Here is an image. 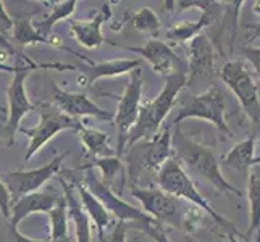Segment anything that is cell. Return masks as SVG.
Returning <instances> with one entry per match:
<instances>
[{"instance_id": "obj_5", "label": "cell", "mask_w": 260, "mask_h": 242, "mask_svg": "<svg viewBox=\"0 0 260 242\" xmlns=\"http://www.w3.org/2000/svg\"><path fill=\"white\" fill-rule=\"evenodd\" d=\"M39 112V123L34 128H21L20 131L26 136H29V149L24 155V161L31 160V157L38 152L47 141H50L55 134L63 129H79L81 123L76 118H71L67 113L61 112L58 107L52 105L49 102H42L36 105Z\"/></svg>"}, {"instance_id": "obj_13", "label": "cell", "mask_w": 260, "mask_h": 242, "mask_svg": "<svg viewBox=\"0 0 260 242\" xmlns=\"http://www.w3.org/2000/svg\"><path fill=\"white\" fill-rule=\"evenodd\" d=\"M110 16H112L110 4H104L102 8L97 12V15L91 21H70L71 32H73L75 39L86 49H97L105 42L115 46L113 42L107 41L101 32V26L104 24V21L109 20Z\"/></svg>"}, {"instance_id": "obj_35", "label": "cell", "mask_w": 260, "mask_h": 242, "mask_svg": "<svg viewBox=\"0 0 260 242\" xmlns=\"http://www.w3.org/2000/svg\"><path fill=\"white\" fill-rule=\"evenodd\" d=\"M0 47H4L8 53H15V55H18L21 60H24V61H28L29 60V57H26L24 53H21L20 50H16L10 42L7 41V38H5V34H2L0 32Z\"/></svg>"}, {"instance_id": "obj_33", "label": "cell", "mask_w": 260, "mask_h": 242, "mask_svg": "<svg viewBox=\"0 0 260 242\" xmlns=\"http://www.w3.org/2000/svg\"><path fill=\"white\" fill-rule=\"evenodd\" d=\"M243 53L247 57L250 63H252L254 70L260 76V49H243Z\"/></svg>"}, {"instance_id": "obj_12", "label": "cell", "mask_w": 260, "mask_h": 242, "mask_svg": "<svg viewBox=\"0 0 260 242\" xmlns=\"http://www.w3.org/2000/svg\"><path fill=\"white\" fill-rule=\"evenodd\" d=\"M53 100H55L58 109L68 116H71V118H78V116H97L101 120H112L110 112L99 109L84 94L65 92L60 87L53 86Z\"/></svg>"}, {"instance_id": "obj_20", "label": "cell", "mask_w": 260, "mask_h": 242, "mask_svg": "<svg viewBox=\"0 0 260 242\" xmlns=\"http://www.w3.org/2000/svg\"><path fill=\"white\" fill-rule=\"evenodd\" d=\"M255 137L249 136L246 141L239 142L233 147L228 154L221 158V163L230 166L235 171H239L243 175H247L249 169L254 166L255 160Z\"/></svg>"}, {"instance_id": "obj_2", "label": "cell", "mask_w": 260, "mask_h": 242, "mask_svg": "<svg viewBox=\"0 0 260 242\" xmlns=\"http://www.w3.org/2000/svg\"><path fill=\"white\" fill-rule=\"evenodd\" d=\"M173 150L183 158L184 163L189 166L194 173L201 175L204 179H207L209 183H212L218 191L241 195L238 187L230 184L225 178H223L220 171V165L217 158H215L213 152L205 147L202 144H197L194 141H189L186 136H183V132L176 129L173 134Z\"/></svg>"}, {"instance_id": "obj_28", "label": "cell", "mask_w": 260, "mask_h": 242, "mask_svg": "<svg viewBox=\"0 0 260 242\" xmlns=\"http://www.w3.org/2000/svg\"><path fill=\"white\" fill-rule=\"evenodd\" d=\"M133 26H134V29L139 32L157 36L160 29V21H158V16L152 12L150 8L144 7L133 16Z\"/></svg>"}, {"instance_id": "obj_6", "label": "cell", "mask_w": 260, "mask_h": 242, "mask_svg": "<svg viewBox=\"0 0 260 242\" xmlns=\"http://www.w3.org/2000/svg\"><path fill=\"white\" fill-rule=\"evenodd\" d=\"M220 78L231 89V92L236 95L244 113L252 121L258 123L260 121L258 87L255 84V79L250 75L249 68L239 60L228 61V63L223 65L220 71Z\"/></svg>"}, {"instance_id": "obj_9", "label": "cell", "mask_w": 260, "mask_h": 242, "mask_svg": "<svg viewBox=\"0 0 260 242\" xmlns=\"http://www.w3.org/2000/svg\"><path fill=\"white\" fill-rule=\"evenodd\" d=\"M65 157L67 155L55 157L52 161H49L47 165H44L41 168H36V169H29V171L7 173L4 176V183L7 184L8 191H10L12 202L15 203L16 200H20L24 195L38 192V189L41 186H44L53 175L58 173L60 165H61V161H63Z\"/></svg>"}, {"instance_id": "obj_21", "label": "cell", "mask_w": 260, "mask_h": 242, "mask_svg": "<svg viewBox=\"0 0 260 242\" xmlns=\"http://www.w3.org/2000/svg\"><path fill=\"white\" fill-rule=\"evenodd\" d=\"M61 184L65 187V199L68 203V215L73 220L75 226H76V239L78 242H91V221H89L87 212L84 207L78 202L76 195L71 189V186H68L63 179H61Z\"/></svg>"}, {"instance_id": "obj_1", "label": "cell", "mask_w": 260, "mask_h": 242, "mask_svg": "<svg viewBox=\"0 0 260 242\" xmlns=\"http://www.w3.org/2000/svg\"><path fill=\"white\" fill-rule=\"evenodd\" d=\"M187 83H189V78L183 71H175V73L167 76L165 86L162 89V92L158 94V97L144 105H141L139 118L129 132L126 147H131L133 144H136L138 141L144 137L155 136L158 132L160 124L165 120V116L172 110V107L176 100V95L183 91V87Z\"/></svg>"}, {"instance_id": "obj_19", "label": "cell", "mask_w": 260, "mask_h": 242, "mask_svg": "<svg viewBox=\"0 0 260 242\" xmlns=\"http://www.w3.org/2000/svg\"><path fill=\"white\" fill-rule=\"evenodd\" d=\"M76 191H78L79 197H81L84 210L87 212L89 217L92 218L94 225H95V228L99 231V240L105 242L104 231H105L107 226L110 225V213H109V210L104 207V205L101 203V200H99L97 197L91 191H89L83 183L76 184Z\"/></svg>"}, {"instance_id": "obj_8", "label": "cell", "mask_w": 260, "mask_h": 242, "mask_svg": "<svg viewBox=\"0 0 260 242\" xmlns=\"http://www.w3.org/2000/svg\"><path fill=\"white\" fill-rule=\"evenodd\" d=\"M186 118L207 120L215 124L221 134L231 136V131L225 120V97L217 86H212L209 91L202 92L201 95H196L191 102L183 105L175 120V124Z\"/></svg>"}, {"instance_id": "obj_23", "label": "cell", "mask_w": 260, "mask_h": 242, "mask_svg": "<svg viewBox=\"0 0 260 242\" xmlns=\"http://www.w3.org/2000/svg\"><path fill=\"white\" fill-rule=\"evenodd\" d=\"M78 132L84 147L87 149L89 154H92L94 158H107L112 154V149L109 146V134L107 132L86 128L83 126V123L79 126Z\"/></svg>"}, {"instance_id": "obj_24", "label": "cell", "mask_w": 260, "mask_h": 242, "mask_svg": "<svg viewBox=\"0 0 260 242\" xmlns=\"http://www.w3.org/2000/svg\"><path fill=\"white\" fill-rule=\"evenodd\" d=\"M50 220V240L49 242H68V203L60 197L57 205L49 213Z\"/></svg>"}, {"instance_id": "obj_15", "label": "cell", "mask_w": 260, "mask_h": 242, "mask_svg": "<svg viewBox=\"0 0 260 242\" xmlns=\"http://www.w3.org/2000/svg\"><path fill=\"white\" fill-rule=\"evenodd\" d=\"M131 52H136L139 55L144 57L149 63L152 65L155 71L160 75L170 76L175 71H178V57L170 49L168 44L158 41V39H150L146 42L144 47H126Z\"/></svg>"}, {"instance_id": "obj_38", "label": "cell", "mask_w": 260, "mask_h": 242, "mask_svg": "<svg viewBox=\"0 0 260 242\" xmlns=\"http://www.w3.org/2000/svg\"><path fill=\"white\" fill-rule=\"evenodd\" d=\"M228 239H230V242H241V240H238L233 234H228Z\"/></svg>"}, {"instance_id": "obj_17", "label": "cell", "mask_w": 260, "mask_h": 242, "mask_svg": "<svg viewBox=\"0 0 260 242\" xmlns=\"http://www.w3.org/2000/svg\"><path fill=\"white\" fill-rule=\"evenodd\" d=\"M215 57L210 41L204 34L196 36L189 44V73L191 76L213 75Z\"/></svg>"}, {"instance_id": "obj_18", "label": "cell", "mask_w": 260, "mask_h": 242, "mask_svg": "<svg viewBox=\"0 0 260 242\" xmlns=\"http://www.w3.org/2000/svg\"><path fill=\"white\" fill-rule=\"evenodd\" d=\"M173 154V131L172 124L158 131L147 146L146 152V166L149 169H160Z\"/></svg>"}, {"instance_id": "obj_14", "label": "cell", "mask_w": 260, "mask_h": 242, "mask_svg": "<svg viewBox=\"0 0 260 242\" xmlns=\"http://www.w3.org/2000/svg\"><path fill=\"white\" fill-rule=\"evenodd\" d=\"M60 197L52 191H38L21 197L12 205V217H10V228H16L18 223L24 220L31 213L44 212L49 213L57 205Z\"/></svg>"}, {"instance_id": "obj_31", "label": "cell", "mask_w": 260, "mask_h": 242, "mask_svg": "<svg viewBox=\"0 0 260 242\" xmlns=\"http://www.w3.org/2000/svg\"><path fill=\"white\" fill-rule=\"evenodd\" d=\"M146 229L147 234L154 239L155 242H170V239L167 237L165 234V231L162 229V226H160V223H154V225H146V226H142Z\"/></svg>"}, {"instance_id": "obj_30", "label": "cell", "mask_w": 260, "mask_h": 242, "mask_svg": "<svg viewBox=\"0 0 260 242\" xmlns=\"http://www.w3.org/2000/svg\"><path fill=\"white\" fill-rule=\"evenodd\" d=\"M12 195L10 191H8L7 184L4 183V179L0 178V210H2L4 217L7 220H10L12 217Z\"/></svg>"}, {"instance_id": "obj_39", "label": "cell", "mask_w": 260, "mask_h": 242, "mask_svg": "<svg viewBox=\"0 0 260 242\" xmlns=\"http://www.w3.org/2000/svg\"><path fill=\"white\" fill-rule=\"evenodd\" d=\"M255 165H260V157H255V160H254V166Z\"/></svg>"}, {"instance_id": "obj_34", "label": "cell", "mask_w": 260, "mask_h": 242, "mask_svg": "<svg viewBox=\"0 0 260 242\" xmlns=\"http://www.w3.org/2000/svg\"><path fill=\"white\" fill-rule=\"evenodd\" d=\"M13 24H15V20H12V16L5 12L4 2H0V28L4 31H8V29H13Z\"/></svg>"}, {"instance_id": "obj_26", "label": "cell", "mask_w": 260, "mask_h": 242, "mask_svg": "<svg viewBox=\"0 0 260 242\" xmlns=\"http://www.w3.org/2000/svg\"><path fill=\"white\" fill-rule=\"evenodd\" d=\"M76 0H68V2H58V4H53L52 7V13L46 18V20H42L41 23H34V28L38 29L44 38L49 39V34L53 28V24L58 23L60 20H65L68 18L71 13L75 12V7H76ZM52 41V39H49Z\"/></svg>"}, {"instance_id": "obj_32", "label": "cell", "mask_w": 260, "mask_h": 242, "mask_svg": "<svg viewBox=\"0 0 260 242\" xmlns=\"http://www.w3.org/2000/svg\"><path fill=\"white\" fill-rule=\"evenodd\" d=\"M124 240H126V225H124V221H118V225L115 226L107 242H124Z\"/></svg>"}, {"instance_id": "obj_37", "label": "cell", "mask_w": 260, "mask_h": 242, "mask_svg": "<svg viewBox=\"0 0 260 242\" xmlns=\"http://www.w3.org/2000/svg\"><path fill=\"white\" fill-rule=\"evenodd\" d=\"M0 71H7V73H15L16 66H10V65L2 63V61H0Z\"/></svg>"}, {"instance_id": "obj_16", "label": "cell", "mask_w": 260, "mask_h": 242, "mask_svg": "<svg viewBox=\"0 0 260 242\" xmlns=\"http://www.w3.org/2000/svg\"><path fill=\"white\" fill-rule=\"evenodd\" d=\"M71 53H75L79 58H83L86 63L91 65L89 71H86L84 75H81L78 78V83L81 87H89L91 84H94L97 79L101 78H112V76H120L124 73H133L134 70H138V66L141 65V60H112V61H105V63H91L86 57L79 55L78 52L70 50Z\"/></svg>"}, {"instance_id": "obj_29", "label": "cell", "mask_w": 260, "mask_h": 242, "mask_svg": "<svg viewBox=\"0 0 260 242\" xmlns=\"http://www.w3.org/2000/svg\"><path fill=\"white\" fill-rule=\"evenodd\" d=\"M92 166H97L101 168V171L105 178V184H109L113 181V178L118 175V171H123V165L120 158H113V157H107V158H94L91 163L84 165L81 169L84 168H92Z\"/></svg>"}, {"instance_id": "obj_10", "label": "cell", "mask_w": 260, "mask_h": 242, "mask_svg": "<svg viewBox=\"0 0 260 242\" xmlns=\"http://www.w3.org/2000/svg\"><path fill=\"white\" fill-rule=\"evenodd\" d=\"M133 197L142 203V207L157 221H165L175 228H183V212L173 195L162 189H133Z\"/></svg>"}, {"instance_id": "obj_7", "label": "cell", "mask_w": 260, "mask_h": 242, "mask_svg": "<svg viewBox=\"0 0 260 242\" xmlns=\"http://www.w3.org/2000/svg\"><path fill=\"white\" fill-rule=\"evenodd\" d=\"M142 84H144V78H142L141 70L138 68L131 73L129 84L126 86L123 95L120 97L118 112L115 115L116 134H118V146H116V154H118V157L123 154L124 149H126L129 132L139 118Z\"/></svg>"}, {"instance_id": "obj_25", "label": "cell", "mask_w": 260, "mask_h": 242, "mask_svg": "<svg viewBox=\"0 0 260 242\" xmlns=\"http://www.w3.org/2000/svg\"><path fill=\"white\" fill-rule=\"evenodd\" d=\"M13 36L18 44L28 46V44H52L47 38L34 28V23L29 16H18L13 24Z\"/></svg>"}, {"instance_id": "obj_3", "label": "cell", "mask_w": 260, "mask_h": 242, "mask_svg": "<svg viewBox=\"0 0 260 242\" xmlns=\"http://www.w3.org/2000/svg\"><path fill=\"white\" fill-rule=\"evenodd\" d=\"M157 181H158L160 189L168 192L170 195H173L175 199L189 200L191 203L196 205V207H199L205 213H209L210 217L218 223V225L236 231L235 225H233L231 221H228L226 218H223L221 215H218L212 209V205L204 199L202 194L197 191V187L191 181V178L186 175L183 166L179 165V161L175 157L170 158L167 163L158 169Z\"/></svg>"}, {"instance_id": "obj_40", "label": "cell", "mask_w": 260, "mask_h": 242, "mask_svg": "<svg viewBox=\"0 0 260 242\" xmlns=\"http://www.w3.org/2000/svg\"><path fill=\"white\" fill-rule=\"evenodd\" d=\"M2 118H4V116H2V115H0V120H2Z\"/></svg>"}, {"instance_id": "obj_22", "label": "cell", "mask_w": 260, "mask_h": 242, "mask_svg": "<svg viewBox=\"0 0 260 242\" xmlns=\"http://www.w3.org/2000/svg\"><path fill=\"white\" fill-rule=\"evenodd\" d=\"M247 195L250 205V228L247 237L260 232V165H255L247 173Z\"/></svg>"}, {"instance_id": "obj_11", "label": "cell", "mask_w": 260, "mask_h": 242, "mask_svg": "<svg viewBox=\"0 0 260 242\" xmlns=\"http://www.w3.org/2000/svg\"><path fill=\"white\" fill-rule=\"evenodd\" d=\"M84 186L97 197L99 200H101V203L107 210H109V213L115 215V217L118 218L120 221H136V223H141L142 226L154 225V223H157V220L152 218L150 215L131 207V205L126 203V202H123L120 197H116L110 191L109 186H107L105 183H102V181H99L95 176L87 175L86 179H84Z\"/></svg>"}, {"instance_id": "obj_27", "label": "cell", "mask_w": 260, "mask_h": 242, "mask_svg": "<svg viewBox=\"0 0 260 242\" xmlns=\"http://www.w3.org/2000/svg\"><path fill=\"white\" fill-rule=\"evenodd\" d=\"M207 24H210V13L209 8L204 10L201 20H197L196 23L186 21L183 24H176L175 28H172L168 31V39L173 42H184L187 39H194L196 36H199L201 29L205 28Z\"/></svg>"}, {"instance_id": "obj_4", "label": "cell", "mask_w": 260, "mask_h": 242, "mask_svg": "<svg viewBox=\"0 0 260 242\" xmlns=\"http://www.w3.org/2000/svg\"><path fill=\"white\" fill-rule=\"evenodd\" d=\"M38 68H46V70H75V66L71 65H63V63H32V65H16V71L13 73L12 84L8 86V118L5 124V131H7V146L10 147L15 144V132L18 131V124L23 120V116L26 113H29L34 110L36 107L29 102L28 95H26V89L24 83L26 78L31 75V71L38 70Z\"/></svg>"}, {"instance_id": "obj_36", "label": "cell", "mask_w": 260, "mask_h": 242, "mask_svg": "<svg viewBox=\"0 0 260 242\" xmlns=\"http://www.w3.org/2000/svg\"><path fill=\"white\" fill-rule=\"evenodd\" d=\"M12 232L15 234V237H16V242H44V240H36V239H31V237H26V236H23L20 231H18L16 228H12Z\"/></svg>"}]
</instances>
